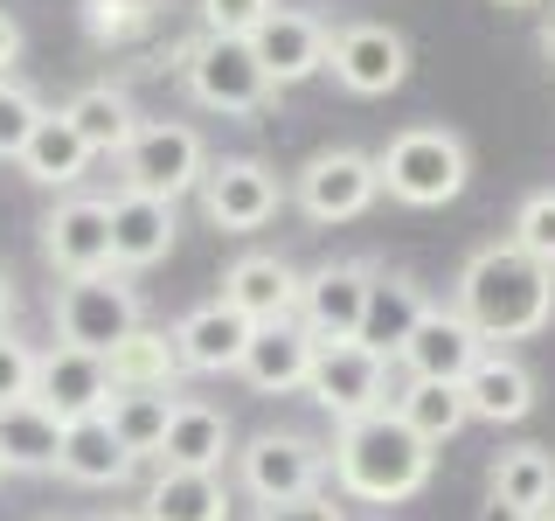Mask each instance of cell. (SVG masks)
Instances as JSON below:
<instances>
[{
  "label": "cell",
  "instance_id": "cell-1",
  "mask_svg": "<svg viewBox=\"0 0 555 521\" xmlns=\"http://www.w3.org/2000/svg\"><path fill=\"white\" fill-rule=\"evenodd\" d=\"M451 306L479 327V341H534L555 320V271L514 243H479L459 265Z\"/></svg>",
  "mask_w": 555,
  "mask_h": 521
},
{
  "label": "cell",
  "instance_id": "cell-2",
  "mask_svg": "<svg viewBox=\"0 0 555 521\" xmlns=\"http://www.w3.org/2000/svg\"><path fill=\"white\" fill-rule=\"evenodd\" d=\"M326 466H334V486H340L347 500L396 508V500H410V494H424V486H430L438 452L416 439V431H410L396 410H375V417H361V424L334 431Z\"/></svg>",
  "mask_w": 555,
  "mask_h": 521
},
{
  "label": "cell",
  "instance_id": "cell-3",
  "mask_svg": "<svg viewBox=\"0 0 555 521\" xmlns=\"http://www.w3.org/2000/svg\"><path fill=\"white\" fill-rule=\"evenodd\" d=\"M375 174H382V195L389 202L444 208V202L465 195V181H473V147H465L451 126H403L375 153Z\"/></svg>",
  "mask_w": 555,
  "mask_h": 521
},
{
  "label": "cell",
  "instance_id": "cell-4",
  "mask_svg": "<svg viewBox=\"0 0 555 521\" xmlns=\"http://www.w3.org/2000/svg\"><path fill=\"white\" fill-rule=\"evenodd\" d=\"M173 77L188 84V98L202 112H222V118H257L278 98V84L264 77L257 49L236 42V35H188L173 49Z\"/></svg>",
  "mask_w": 555,
  "mask_h": 521
},
{
  "label": "cell",
  "instance_id": "cell-5",
  "mask_svg": "<svg viewBox=\"0 0 555 521\" xmlns=\"http://www.w3.org/2000/svg\"><path fill=\"white\" fill-rule=\"evenodd\" d=\"M236 486L257 500V508H285V500L320 494V480L334 473L326 466V445L306 439V431H257V439L236 445Z\"/></svg>",
  "mask_w": 555,
  "mask_h": 521
},
{
  "label": "cell",
  "instance_id": "cell-6",
  "mask_svg": "<svg viewBox=\"0 0 555 521\" xmlns=\"http://www.w3.org/2000/svg\"><path fill=\"white\" fill-rule=\"evenodd\" d=\"M139 285L126 271H91V278H63L56 285V341L112 355L126 334H139Z\"/></svg>",
  "mask_w": 555,
  "mask_h": 521
},
{
  "label": "cell",
  "instance_id": "cell-7",
  "mask_svg": "<svg viewBox=\"0 0 555 521\" xmlns=\"http://www.w3.org/2000/svg\"><path fill=\"white\" fill-rule=\"evenodd\" d=\"M118 167H126V188L132 195H153V202H181L202 188L208 174V147L195 126H181V118H146V126L132 132V147L118 153Z\"/></svg>",
  "mask_w": 555,
  "mask_h": 521
},
{
  "label": "cell",
  "instance_id": "cell-8",
  "mask_svg": "<svg viewBox=\"0 0 555 521\" xmlns=\"http://www.w3.org/2000/svg\"><path fill=\"white\" fill-rule=\"evenodd\" d=\"M292 195L312 223H354L369 216L375 195H382V174H375V153L361 147H320L312 161L292 174Z\"/></svg>",
  "mask_w": 555,
  "mask_h": 521
},
{
  "label": "cell",
  "instance_id": "cell-9",
  "mask_svg": "<svg viewBox=\"0 0 555 521\" xmlns=\"http://www.w3.org/2000/svg\"><path fill=\"white\" fill-rule=\"evenodd\" d=\"M306 396L334 417V431H347V424H361V417L389 410V361L369 355L361 341H334V347H320V361H312Z\"/></svg>",
  "mask_w": 555,
  "mask_h": 521
},
{
  "label": "cell",
  "instance_id": "cell-10",
  "mask_svg": "<svg viewBox=\"0 0 555 521\" xmlns=\"http://www.w3.org/2000/svg\"><path fill=\"white\" fill-rule=\"evenodd\" d=\"M326 69H334V84L354 91V98H389V91H403V77H410V35L389 28V22H347V28H334V42H326Z\"/></svg>",
  "mask_w": 555,
  "mask_h": 521
},
{
  "label": "cell",
  "instance_id": "cell-11",
  "mask_svg": "<svg viewBox=\"0 0 555 521\" xmlns=\"http://www.w3.org/2000/svg\"><path fill=\"white\" fill-rule=\"evenodd\" d=\"M195 195H202V216L216 223V230L250 237V230H264V223L278 216L285 181H278L264 161H250V153H230V161H208V174H202Z\"/></svg>",
  "mask_w": 555,
  "mask_h": 521
},
{
  "label": "cell",
  "instance_id": "cell-12",
  "mask_svg": "<svg viewBox=\"0 0 555 521\" xmlns=\"http://www.w3.org/2000/svg\"><path fill=\"white\" fill-rule=\"evenodd\" d=\"M369 292H375V265H369V257H334V265H312L306 271V292H299V327L320 347L361 341Z\"/></svg>",
  "mask_w": 555,
  "mask_h": 521
},
{
  "label": "cell",
  "instance_id": "cell-13",
  "mask_svg": "<svg viewBox=\"0 0 555 521\" xmlns=\"http://www.w3.org/2000/svg\"><path fill=\"white\" fill-rule=\"evenodd\" d=\"M28 404H42L56 424H83V417H104V404H112V369H104V355H91V347H35V390Z\"/></svg>",
  "mask_w": 555,
  "mask_h": 521
},
{
  "label": "cell",
  "instance_id": "cell-14",
  "mask_svg": "<svg viewBox=\"0 0 555 521\" xmlns=\"http://www.w3.org/2000/svg\"><path fill=\"white\" fill-rule=\"evenodd\" d=\"M42 257L63 278L112 271V202L104 195H56V208L42 216Z\"/></svg>",
  "mask_w": 555,
  "mask_h": 521
},
{
  "label": "cell",
  "instance_id": "cell-15",
  "mask_svg": "<svg viewBox=\"0 0 555 521\" xmlns=\"http://www.w3.org/2000/svg\"><path fill=\"white\" fill-rule=\"evenodd\" d=\"M299 292H306V271L278 251H243L230 271H222V306H236L250 327H278V320H299Z\"/></svg>",
  "mask_w": 555,
  "mask_h": 521
},
{
  "label": "cell",
  "instance_id": "cell-16",
  "mask_svg": "<svg viewBox=\"0 0 555 521\" xmlns=\"http://www.w3.org/2000/svg\"><path fill=\"white\" fill-rule=\"evenodd\" d=\"M479 355H486L479 327L465 320L459 306H430L424 320H416L410 347H403V376L410 382H465L479 369Z\"/></svg>",
  "mask_w": 555,
  "mask_h": 521
},
{
  "label": "cell",
  "instance_id": "cell-17",
  "mask_svg": "<svg viewBox=\"0 0 555 521\" xmlns=\"http://www.w3.org/2000/svg\"><path fill=\"white\" fill-rule=\"evenodd\" d=\"M250 334H257V327L243 320L236 306H222V300H202V306H188L181 320H173V347H181L188 376H230V369H243Z\"/></svg>",
  "mask_w": 555,
  "mask_h": 521
},
{
  "label": "cell",
  "instance_id": "cell-18",
  "mask_svg": "<svg viewBox=\"0 0 555 521\" xmlns=\"http://www.w3.org/2000/svg\"><path fill=\"white\" fill-rule=\"evenodd\" d=\"M326 42H334V28H326L320 14H306V8H278L271 22L250 35L257 63H264V77L278 84V91L320 77V69H326Z\"/></svg>",
  "mask_w": 555,
  "mask_h": 521
},
{
  "label": "cell",
  "instance_id": "cell-19",
  "mask_svg": "<svg viewBox=\"0 0 555 521\" xmlns=\"http://www.w3.org/2000/svg\"><path fill=\"white\" fill-rule=\"evenodd\" d=\"M153 459H160V473H222V466L236 459V431H230V417H222L216 404L181 396Z\"/></svg>",
  "mask_w": 555,
  "mask_h": 521
},
{
  "label": "cell",
  "instance_id": "cell-20",
  "mask_svg": "<svg viewBox=\"0 0 555 521\" xmlns=\"http://www.w3.org/2000/svg\"><path fill=\"white\" fill-rule=\"evenodd\" d=\"M312 361H320V341H312L299 320H278V327H257L250 334V355H243L236 376L250 382L257 396H306Z\"/></svg>",
  "mask_w": 555,
  "mask_h": 521
},
{
  "label": "cell",
  "instance_id": "cell-21",
  "mask_svg": "<svg viewBox=\"0 0 555 521\" xmlns=\"http://www.w3.org/2000/svg\"><path fill=\"white\" fill-rule=\"evenodd\" d=\"M173 202H153V195H112V271H146L173 251Z\"/></svg>",
  "mask_w": 555,
  "mask_h": 521
},
{
  "label": "cell",
  "instance_id": "cell-22",
  "mask_svg": "<svg viewBox=\"0 0 555 521\" xmlns=\"http://www.w3.org/2000/svg\"><path fill=\"white\" fill-rule=\"evenodd\" d=\"M459 390H465V410H473L479 424H520V417L534 410V369L514 347H486L479 369L465 376Z\"/></svg>",
  "mask_w": 555,
  "mask_h": 521
},
{
  "label": "cell",
  "instance_id": "cell-23",
  "mask_svg": "<svg viewBox=\"0 0 555 521\" xmlns=\"http://www.w3.org/2000/svg\"><path fill=\"white\" fill-rule=\"evenodd\" d=\"M430 313L424 285L403 271H375V292H369V313H361V347L382 361H403V347L416 334V320Z\"/></svg>",
  "mask_w": 555,
  "mask_h": 521
},
{
  "label": "cell",
  "instance_id": "cell-24",
  "mask_svg": "<svg viewBox=\"0 0 555 521\" xmlns=\"http://www.w3.org/2000/svg\"><path fill=\"white\" fill-rule=\"evenodd\" d=\"M486 500L514 508L520 521L555 508V452L548 445H507L493 466H486Z\"/></svg>",
  "mask_w": 555,
  "mask_h": 521
},
{
  "label": "cell",
  "instance_id": "cell-25",
  "mask_svg": "<svg viewBox=\"0 0 555 521\" xmlns=\"http://www.w3.org/2000/svg\"><path fill=\"white\" fill-rule=\"evenodd\" d=\"M91 161H98V153L83 147V132L69 126L63 112H49L42 126H35V139L22 147V161H14V167H22L35 188H49V195H77V181L91 174Z\"/></svg>",
  "mask_w": 555,
  "mask_h": 521
},
{
  "label": "cell",
  "instance_id": "cell-26",
  "mask_svg": "<svg viewBox=\"0 0 555 521\" xmlns=\"http://www.w3.org/2000/svg\"><path fill=\"white\" fill-rule=\"evenodd\" d=\"M63 118L83 132V147H91V153H126L132 132L146 126V118H139V104H132V91H126V84H112V77H104V84H83V91L63 104Z\"/></svg>",
  "mask_w": 555,
  "mask_h": 521
},
{
  "label": "cell",
  "instance_id": "cell-27",
  "mask_svg": "<svg viewBox=\"0 0 555 521\" xmlns=\"http://www.w3.org/2000/svg\"><path fill=\"white\" fill-rule=\"evenodd\" d=\"M132 466H139V459L112 439V424H104V417L63 424V459H56V473H63L69 486H126Z\"/></svg>",
  "mask_w": 555,
  "mask_h": 521
},
{
  "label": "cell",
  "instance_id": "cell-28",
  "mask_svg": "<svg viewBox=\"0 0 555 521\" xmlns=\"http://www.w3.org/2000/svg\"><path fill=\"white\" fill-rule=\"evenodd\" d=\"M104 369H112V390H173L188 369H181V347H173L167 327H139L104 355Z\"/></svg>",
  "mask_w": 555,
  "mask_h": 521
},
{
  "label": "cell",
  "instance_id": "cell-29",
  "mask_svg": "<svg viewBox=\"0 0 555 521\" xmlns=\"http://www.w3.org/2000/svg\"><path fill=\"white\" fill-rule=\"evenodd\" d=\"M389 410L403 417V424H410L430 452L451 445L465 424H473V410H465V390H459V382H403V390L389 396Z\"/></svg>",
  "mask_w": 555,
  "mask_h": 521
},
{
  "label": "cell",
  "instance_id": "cell-30",
  "mask_svg": "<svg viewBox=\"0 0 555 521\" xmlns=\"http://www.w3.org/2000/svg\"><path fill=\"white\" fill-rule=\"evenodd\" d=\"M173 404H181V390H112V404H104V424H112V439L132 452V459H153L173 424Z\"/></svg>",
  "mask_w": 555,
  "mask_h": 521
},
{
  "label": "cell",
  "instance_id": "cell-31",
  "mask_svg": "<svg viewBox=\"0 0 555 521\" xmlns=\"http://www.w3.org/2000/svg\"><path fill=\"white\" fill-rule=\"evenodd\" d=\"M146 521H230V486L222 473H160L146 486Z\"/></svg>",
  "mask_w": 555,
  "mask_h": 521
},
{
  "label": "cell",
  "instance_id": "cell-32",
  "mask_svg": "<svg viewBox=\"0 0 555 521\" xmlns=\"http://www.w3.org/2000/svg\"><path fill=\"white\" fill-rule=\"evenodd\" d=\"M0 452H8L14 473H56L63 424L42 404H14V410H0Z\"/></svg>",
  "mask_w": 555,
  "mask_h": 521
},
{
  "label": "cell",
  "instance_id": "cell-33",
  "mask_svg": "<svg viewBox=\"0 0 555 521\" xmlns=\"http://www.w3.org/2000/svg\"><path fill=\"white\" fill-rule=\"evenodd\" d=\"M83 28H91V42L126 49L160 28V0H83Z\"/></svg>",
  "mask_w": 555,
  "mask_h": 521
},
{
  "label": "cell",
  "instance_id": "cell-34",
  "mask_svg": "<svg viewBox=\"0 0 555 521\" xmlns=\"http://www.w3.org/2000/svg\"><path fill=\"white\" fill-rule=\"evenodd\" d=\"M49 118V104L35 98V84L0 77V161H22V147L35 139V126Z\"/></svg>",
  "mask_w": 555,
  "mask_h": 521
},
{
  "label": "cell",
  "instance_id": "cell-35",
  "mask_svg": "<svg viewBox=\"0 0 555 521\" xmlns=\"http://www.w3.org/2000/svg\"><path fill=\"white\" fill-rule=\"evenodd\" d=\"M514 251H528L534 265H548L555 271V188H534L528 202L514 208Z\"/></svg>",
  "mask_w": 555,
  "mask_h": 521
},
{
  "label": "cell",
  "instance_id": "cell-36",
  "mask_svg": "<svg viewBox=\"0 0 555 521\" xmlns=\"http://www.w3.org/2000/svg\"><path fill=\"white\" fill-rule=\"evenodd\" d=\"M278 8H285V0H195L202 35H236V42H250Z\"/></svg>",
  "mask_w": 555,
  "mask_h": 521
},
{
  "label": "cell",
  "instance_id": "cell-37",
  "mask_svg": "<svg viewBox=\"0 0 555 521\" xmlns=\"http://www.w3.org/2000/svg\"><path fill=\"white\" fill-rule=\"evenodd\" d=\"M28 390H35V347L22 334H0V410L28 404Z\"/></svg>",
  "mask_w": 555,
  "mask_h": 521
},
{
  "label": "cell",
  "instance_id": "cell-38",
  "mask_svg": "<svg viewBox=\"0 0 555 521\" xmlns=\"http://www.w3.org/2000/svg\"><path fill=\"white\" fill-rule=\"evenodd\" d=\"M257 521H347V508L334 494H306V500H285V508H257Z\"/></svg>",
  "mask_w": 555,
  "mask_h": 521
},
{
  "label": "cell",
  "instance_id": "cell-39",
  "mask_svg": "<svg viewBox=\"0 0 555 521\" xmlns=\"http://www.w3.org/2000/svg\"><path fill=\"white\" fill-rule=\"evenodd\" d=\"M14 63H22V22L0 8V77H14Z\"/></svg>",
  "mask_w": 555,
  "mask_h": 521
},
{
  "label": "cell",
  "instance_id": "cell-40",
  "mask_svg": "<svg viewBox=\"0 0 555 521\" xmlns=\"http://www.w3.org/2000/svg\"><path fill=\"white\" fill-rule=\"evenodd\" d=\"M14 306H22V292H14V278L0 271V334H14Z\"/></svg>",
  "mask_w": 555,
  "mask_h": 521
},
{
  "label": "cell",
  "instance_id": "cell-41",
  "mask_svg": "<svg viewBox=\"0 0 555 521\" xmlns=\"http://www.w3.org/2000/svg\"><path fill=\"white\" fill-rule=\"evenodd\" d=\"M542 56H548V69H555V14L542 22Z\"/></svg>",
  "mask_w": 555,
  "mask_h": 521
},
{
  "label": "cell",
  "instance_id": "cell-42",
  "mask_svg": "<svg viewBox=\"0 0 555 521\" xmlns=\"http://www.w3.org/2000/svg\"><path fill=\"white\" fill-rule=\"evenodd\" d=\"M479 521H520V514H514V508H500V500H486V514H479Z\"/></svg>",
  "mask_w": 555,
  "mask_h": 521
},
{
  "label": "cell",
  "instance_id": "cell-43",
  "mask_svg": "<svg viewBox=\"0 0 555 521\" xmlns=\"http://www.w3.org/2000/svg\"><path fill=\"white\" fill-rule=\"evenodd\" d=\"M91 521H146L139 508H112V514H91Z\"/></svg>",
  "mask_w": 555,
  "mask_h": 521
},
{
  "label": "cell",
  "instance_id": "cell-44",
  "mask_svg": "<svg viewBox=\"0 0 555 521\" xmlns=\"http://www.w3.org/2000/svg\"><path fill=\"white\" fill-rule=\"evenodd\" d=\"M500 8H542V0H500Z\"/></svg>",
  "mask_w": 555,
  "mask_h": 521
},
{
  "label": "cell",
  "instance_id": "cell-45",
  "mask_svg": "<svg viewBox=\"0 0 555 521\" xmlns=\"http://www.w3.org/2000/svg\"><path fill=\"white\" fill-rule=\"evenodd\" d=\"M8 473H14V466H8V452H0V480H8Z\"/></svg>",
  "mask_w": 555,
  "mask_h": 521
},
{
  "label": "cell",
  "instance_id": "cell-46",
  "mask_svg": "<svg viewBox=\"0 0 555 521\" xmlns=\"http://www.w3.org/2000/svg\"><path fill=\"white\" fill-rule=\"evenodd\" d=\"M534 521H555V508H548V514H534Z\"/></svg>",
  "mask_w": 555,
  "mask_h": 521
}]
</instances>
